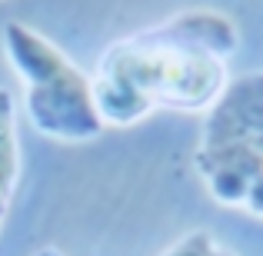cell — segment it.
Masks as SVG:
<instances>
[{"instance_id":"cell-1","label":"cell","mask_w":263,"mask_h":256,"mask_svg":"<svg viewBox=\"0 0 263 256\" xmlns=\"http://www.w3.org/2000/svg\"><path fill=\"white\" fill-rule=\"evenodd\" d=\"M237 44L233 20L206 7L110 44L90 73L103 127H134L157 110L206 113L230 84Z\"/></svg>"},{"instance_id":"cell-2","label":"cell","mask_w":263,"mask_h":256,"mask_svg":"<svg viewBox=\"0 0 263 256\" xmlns=\"http://www.w3.org/2000/svg\"><path fill=\"white\" fill-rule=\"evenodd\" d=\"M4 53L24 87V113L37 133L57 143H90L103 136L90 73H84L53 40L24 20L4 24Z\"/></svg>"},{"instance_id":"cell-3","label":"cell","mask_w":263,"mask_h":256,"mask_svg":"<svg viewBox=\"0 0 263 256\" xmlns=\"http://www.w3.org/2000/svg\"><path fill=\"white\" fill-rule=\"evenodd\" d=\"M193 163L220 206L263 220V73L227 84L206 110Z\"/></svg>"},{"instance_id":"cell-4","label":"cell","mask_w":263,"mask_h":256,"mask_svg":"<svg viewBox=\"0 0 263 256\" xmlns=\"http://www.w3.org/2000/svg\"><path fill=\"white\" fill-rule=\"evenodd\" d=\"M20 183V136H17V103L13 93L0 87V230L7 223L13 193Z\"/></svg>"},{"instance_id":"cell-5","label":"cell","mask_w":263,"mask_h":256,"mask_svg":"<svg viewBox=\"0 0 263 256\" xmlns=\"http://www.w3.org/2000/svg\"><path fill=\"white\" fill-rule=\"evenodd\" d=\"M213 250H217V243H213L210 233L193 230V233H186V237H180L177 243H170L167 250L157 253V256H213Z\"/></svg>"},{"instance_id":"cell-6","label":"cell","mask_w":263,"mask_h":256,"mask_svg":"<svg viewBox=\"0 0 263 256\" xmlns=\"http://www.w3.org/2000/svg\"><path fill=\"white\" fill-rule=\"evenodd\" d=\"M37 256H64V253H60V250H53V246H47V250H40Z\"/></svg>"},{"instance_id":"cell-7","label":"cell","mask_w":263,"mask_h":256,"mask_svg":"<svg viewBox=\"0 0 263 256\" xmlns=\"http://www.w3.org/2000/svg\"><path fill=\"white\" fill-rule=\"evenodd\" d=\"M213 256H237L233 250H223V246H217V250H213Z\"/></svg>"}]
</instances>
